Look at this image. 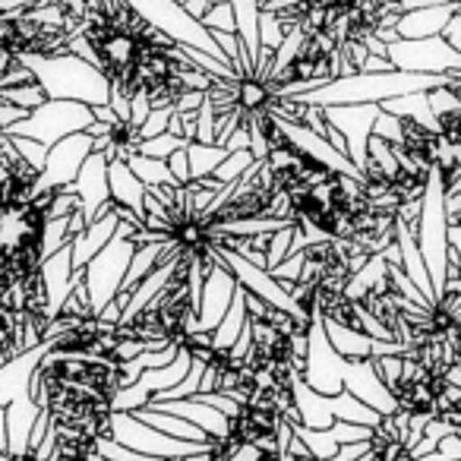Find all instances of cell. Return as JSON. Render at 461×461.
I'll return each mask as SVG.
<instances>
[{
  "label": "cell",
  "mask_w": 461,
  "mask_h": 461,
  "mask_svg": "<svg viewBox=\"0 0 461 461\" xmlns=\"http://www.w3.org/2000/svg\"><path fill=\"white\" fill-rule=\"evenodd\" d=\"M77 54L108 86V104L146 123L152 111H193L234 67L158 29L133 0H79Z\"/></svg>",
  "instance_id": "6da1fadb"
},
{
  "label": "cell",
  "mask_w": 461,
  "mask_h": 461,
  "mask_svg": "<svg viewBox=\"0 0 461 461\" xmlns=\"http://www.w3.org/2000/svg\"><path fill=\"white\" fill-rule=\"evenodd\" d=\"M442 39H446L448 45L458 48V51H461V10L452 16V20H448V26L442 29Z\"/></svg>",
  "instance_id": "5b68a950"
},
{
  "label": "cell",
  "mask_w": 461,
  "mask_h": 461,
  "mask_svg": "<svg viewBox=\"0 0 461 461\" xmlns=\"http://www.w3.org/2000/svg\"><path fill=\"white\" fill-rule=\"evenodd\" d=\"M442 427H446V429H448V433H452V436H455V439H458V442H461V411H458V414H448V417H446V420H442Z\"/></svg>",
  "instance_id": "8992f818"
},
{
  "label": "cell",
  "mask_w": 461,
  "mask_h": 461,
  "mask_svg": "<svg viewBox=\"0 0 461 461\" xmlns=\"http://www.w3.org/2000/svg\"><path fill=\"white\" fill-rule=\"evenodd\" d=\"M174 4H180V7L186 10L190 16H196L199 23H203V16L209 14L215 4H228V0H174Z\"/></svg>",
  "instance_id": "277c9868"
},
{
  "label": "cell",
  "mask_w": 461,
  "mask_h": 461,
  "mask_svg": "<svg viewBox=\"0 0 461 461\" xmlns=\"http://www.w3.org/2000/svg\"><path fill=\"white\" fill-rule=\"evenodd\" d=\"M461 10V0H436L429 7H417L398 16L395 32L398 39H429V35H442L455 14Z\"/></svg>",
  "instance_id": "3957f363"
},
{
  "label": "cell",
  "mask_w": 461,
  "mask_h": 461,
  "mask_svg": "<svg viewBox=\"0 0 461 461\" xmlns=\"http://www.w3.org/2000/svg\"><path fill=\"white\" fill-rule=\"evenodd\" d=\"M389 60L395 70L408 73H448L461 70V51L442 35L429 39H398L389 45Z\"/></svg>",
  "instance_id": "7a4b0ae2"
}]
</instances>
